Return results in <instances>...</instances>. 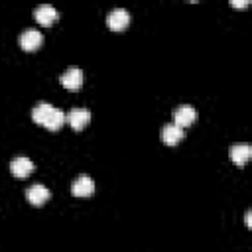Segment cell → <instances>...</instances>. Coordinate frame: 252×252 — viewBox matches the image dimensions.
Here are the masks:
<instances>
[{
    "instance_id": "277c9868",
    "label": "cell",
    "mask_w": 252,
    "mask_h": 252,
    "mask_svg": "<svg viewBox=\"0 0 252 252\" xmlns=\"http://www.w3.org/2000/svg\"><path fill=\"white\" fill-rule=\"evenodd\" d=\"M49 197H51V191H49L45 185H41V183H33V185H30V187L26 189V199H28L33 207H41Z\"/></svg>"
},
{
    "instance_id": "5b68a950",
    "label": "cell",
    "mask_w": 252,
    "mask_h": 252,
    "mask_svg": "<svg viewBox=\"0 0 252 252\" xmlns=\"http://www.w3.org/2000/svg\"><path fill=\"white\" fill-rule=\"evenodd\" d=\"M59 83H61L65 89H69V91H79V89L83 87V71L77 69V67H71V69H67V71L59 77Z\"/></svg>"
},
{
    "instance_id": "8fae6325",
    "label": "cell",
    "mask_w": 252,
    "mask_h": 252,
    "mask_svg": "<svg viewBox=\"0 0 252 252\" xmlns=\"http://www.w3.org/2000/svg\"><path fill=\"white\" fill-rule=\"evenodd\" d=\"M53 110H55L53 104H49V102H39V104H35V108L32 110V118H33V122L45 126V122L49 120V116L53 114Z\"/></svg>"
},
{
    "instance_id": "6da1fadb",
    "label": "cell",
    "mask_w": 252,
    "mask_h": 252,
    "mask_svg": "<svg viewBox=\"0 0 252 252\" xmlns=\"http://www.w3.org/2000/svg\"><path fill=\"white\" fill-rule=\"evenodd\" d=\"M128 24H130V14L124 8H114L106 14V26L112 32H122L128 28Z\"/></svg>"
},
{
    "instance_id": "7c38bea8",
    "label": "cell",
    "mask_w": 252,
    "mask_h": 252,
    "mask_svg": "<svg viewBox=\"0 0 252 252\" xmlns=\"http://www.w3.org/2000/svg\"><path fill=\"white\" fill-rule=\"evenodd\" d=\"M250 156H252V148L246 146V144H238V146L230 148V159L236 165H244L250 159Z\"/></svg>"
},
{
    "instance_id": "9c48e42d",
    "label": "cell",
    "mask_w": 252,
    "mask_h": 252,
    "mask_svg": "<svg viewBox=\"0 0 252 252\" xmlns=\"http://www.w3.org/2000/svg\"><path fill=\"white\" fill-rule=\"evenodd\" d=\"M183 136H185L183 128L175 126L173 122H171V124H165L163 130H161V140H163L165 146H177V144L183 140Z\"/></svg>"
},
{
    "instance_id": "9a60e30c",
    "label": "cell",
    "mask_w": 252,
    "mask_h": 252,
    "mask_svg": "<svg viewBox=\"0 0 252 252\" xmlns=\"http://www.w3.org/2000/svg\"><path fill=\"white\" fill-rule=\"evenodd\" d=\"M246 226H250V211L246 213Z\"/></svg>"
},
{
    "instance_id": "30bf717a",
    "label": "cell",
    "mask_w": 252,
    "mask_h": 252,
    "mask_svg": "<svg viewBox=\"0 0 252 252\" xmlns=\"http://www.w3.org/2000/svg\"><path fill=\"white\" fill-rule=\"evenodd\" d=\"M93 191H94V183H93V179L87 177V175L77 177V179L73 181V185H71V193H73L75 197H89V195H93Z\"/></svg>"
},
{
    "instance_id": "7a4b0ae2",
    "label": "cell",
    "mask_w": 252,
    "mask_h": 252,
    "mask_svg": "<svg viewBox=\"0 0 252 252\" xmlns=\"http://www.w3.org/2000/svg\"><path fill=\"white\" fill-rule=\"evenodd\" d=\"M41 43H43V35L35 28L24 30L22 35H20V47L24 51H35V49H39Z\"/></svg>"
},
{
    "instance_id": "8992f818",
    "label": "cell",
    "mask_w": 252,
    "mask_h": 252,
    "mask_svg": "<svg viewBox=\"0 0 252 252\" xmlns=\"http://www.w3.org/2000/svg\"><path fill=\"white\" fill-rule=\"evenodd\" d=\"M91 120V112L87 108H71L69 114H67V122L73 130H83Z\"/></svg>"
},
{
    "instance_id": "52a82bcc",
    "label": "cell",
    "mask_w": 252,
    "mask_h": 252,
    "mask_svg": "<svg viewBox=\"0 0 252 252\" xmlns=\"http://www.w3.org/2000/svg\"><path fill=\"white\" fill-rule=\"evenodd\" d=\"M33 167H35L33 161L28 159V158H24V156H18V158L12 159V163H10V171H12V175L18 177V179L28 177V175L33 171Z\"/></svg>"
},
{
    "instance_id": "ba28073f",
    "label": "cell",
    "mask_w": 252,
    "mask_h": 252,
    "mask_svg": "<svg viewBox=\"0 0 252 252\" xmlns=\"http://www.w3.org/2000/svg\"><path fill=\"white\" fill-rule=\"evenodd\" d=\"M33 16H35V22H37L39 26H45V28H49V26L59 18L57 10H55L53 6H49V4H41V6H37L35 12H33Z\"/></svg>"
},
{
    "instance_id": "3957f363",
    "label": "cell",
    "mask_w": 252,
    "mask_h": 252,
    "mask_svg": "<svg viewBox=\"0 0 252 252\" xmlns=\"http://www.w3.org/2000/svg\"><path fill=\"white\" fill-rule=\"evenodd\" d=\"M195 118H197V110L193 106H189V104H181V106H177L173 110V124L179 126V128L191 126L195 122Z\"/></svg>"
},
{
    "instance_id": "5bb4252c",
    "label": "cell",
    "mask_w": 252,
    "mask_h": 252,
    "mask_svg": "<svg viewBox=\"0 0 252 252\" xmlns=\"http://www.w3.org/2000/svg\"><path fill=\"white\" fill-rule=\"evenodd\" d=\"M230 6H232V8H246V6H248V2H236V0H232V2H230Z\"/></svg>"
},
{
    "instance_id": "4fadbf2b",
    "label": "cell",
    "mask_w": 252,
    "mask_h": 252,
    "mask_svg": "<svg viewBox=\"0 0 252 252\" xmlns=\"http://www.w3.org/2000/svg\"><path fill=\"white\" fill-rule=\"evenodd\" d=\"M65 122H67V114H65L63 110L55 108V110H53V114L49 116V120L45 122V128H47V130H51V132H57Z\"/></svg>"
}]
</instances>
